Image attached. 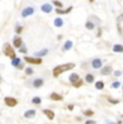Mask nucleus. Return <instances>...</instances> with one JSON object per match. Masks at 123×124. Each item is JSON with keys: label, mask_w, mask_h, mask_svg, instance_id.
Segmentation results:
<instances>
[{"label": "nucleus", "mask_w": 123, "mask_h": 124, "mask_svg": "<svg viewBox=\"0 0 123 124\" xmlns=\"http://www.w3.org/2000/svg\"><path fill=\"white\" fill-rule=\"evenodd\" d=\"M112 50H113V52H118V53H122V52H123V46H122L121 44H115V45H113Z\"/></svg>", "instance_id": "obj_15"}, {"label": "nucleus", "mask_w": 123, "mask_h": 124, "mask_svg": "<svg viewBox=\"0 0 123 124\" xmlns=\"http://www.w3.org/2000/svg\"><path fill=\"white\" fill-rule=\"evenodd\" d=\"M42 85H43V80L42 79H36L34 81V86L35 87H40V86H42Z\"/></svg>", "instance_id": "obj_16"}, {"label": "nucleus", "mask_w": 123, "mask_h": 124, "mask_svg": "<svg viewBox=\"0 0 123 124\" xmlns=\"http://www.w3.org/2000/svg\"><path fill=\"white\" fill-rule=\"evenodd\" d=\"M22 29H23V27H21V26H20V27H17V28H16V32H17V34L22 32Z\"/></svg>", "instance_id": "obj_32"}, {"label": "nucleus", "mask_w": 123, "mask_h": 124, "mask_svg": "<svg viewBox=\"0 0 123 124\" xmlns=\"http://www.w3.org/2000/svg\"><path fill=\"white\" fill-rule=\"evenodd\" d=\"M109 101L111 104H118V102H119V101H117V99H115V101H113V99H109Z\"/></svg>", "instance_id": "obj_33"}, {"label": "nucleus", "mask_w": 123, "mask_h": 124, "mask_svg": "<svg viewBox=\"0 0 123 124\" xmlns=\"http://www.w3.org/2000/svg\"><path fill=\"white\" fill-rule=\"evenodd\" d=\"M83 113H84V116H93L94 114V112L92 110H85Z\"/></svg>", "instance_id": "obj_28"}, {"label": "nucleus", "mask_w": 123, "mask_h": 124, "mask_svg": "<svg viewBox=\"0 0 123 124\" xmlns=\"http://www.w3.org/2000/svg\"><path fill=\"white\" fill-rule=\"evenodd\" d=\"M42 112L48 116L49 120H53V119L55 118V114H54V112L52 110H49V109H43V110H42Z\"/></svg>", "instance_id": "obj_8"}, {"label": "nucleus", "mask_w": 123, "mask_h": 124, "mask_svg": "<svg viewBox=\"0 0 123 124\" xmlns=\"http://www.w3.org/2000/svg\"><path fill=\"white\" fill-rule=\"evenodd\" d=\"M48 49H43V50H41V51H38V52H36V53L34 54L35 55V57H38V58H40L41 56H44L46 54H48Z\"/></svg>", "instance_id": "obj_12"}, {"label": "nucleus", "mask_w": 123, "mask_h": 124, "mask_svg": "<svg viewBox=\"0 0 123 124\" xmlns=\"http://www.w3.org/2000/svg\"><path fill=\"white\" fill-rule=\"evenodd\" d=\"M50 98H51L52 101H63V96L60 95V94H57V93H52V94L50 95Z\"/></svg>", "instance_id": "obj_9"}, {"label": "nucleus", "mask_w": 123, "mask_h": 124, "mask_svg": "<svg viewBox=\"0 0 123 124\" xmlns=\"http://www.w3.org/2000/svg\"><path fill=\"white\" fill-rule=\"evenodd\" d=\"M13 44H14V46H15V47H20L21 45L23 44L22 39H21V38H15V39H14V41H13Z\"/></svg>", "instance_id": "obj_18"}, {"label": "nucleus", "mask_w": 123, "mask_h": 124, "mask_svg": "<svg viewBox=\"0 0 123 124\" xmlns=\"http://www.w3.org/2000/svg\"><path fill=\"white\" fill-rule=\"evenodd\" d=\"M3 53L4 55H7L8 57H10L11 59H14L15 58V52H14V50L11 47V45L9 43H6L4 44V49H3Z\"/></svg>", "instance_id": "obj_2"}, {"label": "nucleus", "mask_w": 123, "mask_h": 124, "mask_svg": "<svg viewBox=\"0 0 123 124\" xmlns=\"http://www.w3.org/2000/svg\"><path fill=\"white\" fill-rule=\"evenodd\" d=\"M85 81L87 83H92L94 82V76L91 75V73H87V75L85 76Z\"/></svg>", "instance_id": "obj_20"}, {"label": "nucleus", "mask_w": 123, "mask_h": 124, "mask_svg": "<svg viewBox=\"0 0 123 124\" xmlns=\"http://www.w3.org/2000/svg\"><path fill=\"white\" fill-rule=\"evenodd\" d=\"M68 109H69V110H72V109H74V105H69V106H68Z\"/></svg>", "instance_id": "obj_36"}, {"label": "nucleus", "mask_w": 123, "mask_h": 124, "mask_svg": "<svg viewBox=\"0 0 123 124\" xmlns=\"http://www.w3.org/2000/svg\"><path fill=\"white\" fill-rule=\"evenodd\" d=\"M20 51L22 52V53H26V49H25V47H22V49H20Z\"/></svg>", "instance_id": "obj_35"}, {"label": "nucleus", "mask_w": 123, "mask_h": 124, "mask_svg": "<svg viewBox=\"0 0 123 124\" xmlns=\"http://www.w3.org/2000/svg\"><path fill=\"white\" fill-rule=\"evenodd\" d=\"M115 77H120V76H121V71H120V70H115Z\"/></svg>", "instance_id": "obj_30"}, {"label": "nucleus", "mask_w": 123, "mask_h": 124, "mask_svg": "<svg viewBox=\"0 0 123 124\" xmlns=\"http://www.w3.org/2000/svg\"><path fill=\"white\" fill-rule=\"evenodd\" d=\"M72 68H75V64H72V63L64 64V65H58L53 69V76L55 78H57V77H60L63 72L70 70V69H72Z\"/></svg>", "instance_id": "obj_1"}, {"label": "nucleus", "mask_w": 123, "mask_h": 124, "mask_svg": "<svg viewBox=\"0 0 123 124\" xmlns=\"http://www.w3.org/2000/svg\"><path fill=\"white\" fill-rule=\"evenodd\" d=\"M34 8H31V7H27V8H25L24 10L22 11V16L23 17H27V16H30L34 14Z\"/></svg>", "instance_id": "obj_5"}, {"label": "nucleus", "mask_w": 123, "mask_h": 124, "mask_svg": "<svg viewBox=\"0 0 123 124\" xmlns=\"http://www.w3.org/2000/svg\"><path fill=\"white\" fill-rule=\"evenodd\" d=\"M107 124H121V122H111V121H107Z\"/></svg>", "instance_id": "obj_34"}, {"label": "nucleus", "mask_w": 123, "mask_h": 124, "mask_svg": "<svg viewBox=\"0 0 123 124\" xmlns=\"http://www.w3.org/2000/svg\"><path fill=\"white\" fill-rule=\"evenodd\" d=\"M95 87L97 90H103L104 89V82L103 81H97V82L95 83Z\"/></svg>", "instance_id": "obj_22"}, {"label": "nucleus", "mask_w": 123, "mask_h": 124, "mask_svg": "<svg viewBox=\"0 0 123 124\" xmlns=\"http://www.w3.org/2000/svg\"><path fill=\"white\" fill-rule=\"evenodd\" d=\"M119 86H120V82H119V81H115V82H113L112 84H111V87H113V89H118Z\"/></svg>", "instance_id": "obj_27"}, {"label": "nucleus", "mask_w": 123, "mask_h": 124, "mask_svg": "<svg viewBox=\"0 0 123 124\" xmlns=\"http://www.w3.org/2000/svg\"><path fill=\"white\" fill-rule=\"evenodd\" d=\"M25 72H26V75H28V76H31L32 73H34V70H32L31 68H29V67H28V68H26V69H25Z\"/></svg>", "instance_id": "obj_25"}, {"label": "nucleus", "mask_w": 123, "mask_h": 124, "mask_svg": "<svg viewBox=\"0 0 123 124\" xmlns=\"http://www.w3.org/2000/svg\"><path fill=\"white\" fill-rule=\"evenodd\" d=\"M85 124H96L95 121H92V120H87L85 121Z\"/></svg>", "instance_id": "obj_31"}, {"label": "nucleus", "mask_w": 123, "mask_h": 124, "mask_svg": "<svg viewBox=\"0 0 123 124\" xmlns=\"http://www.w3.org/2000/svg\"><path fill=\"white\" fill-rule=\"evenodd\" d=\"M35 116H36V111H35L34 109L27 110V111H26V112L24 113V116H25V118H27V119H31V118H34Z\"/></svg>", "instance_id": "obj_11"}, {"label": "nucleus", "mask_w": 123, "mask_h": 124, "mask_svg": "<svg viewBox=\"0 0 123 124\" xmlns=\"http://www.w3.org/2000/svg\"><path fill=\"white\" fill-rule=\"evenodd\" d=\"M52 6L50 3H44L41 6V11L44 12V13H50V12H52Z\"/></svg>", "instance_id": "obj_6"}, {"label": "nucleus", "mask_w": 123, "mask_h": 124, "mask_svg": "<svg viewBox=\"0 0 123 124\" xmlns=\"http://www.w3.org/2000/svg\"><path fill=\"white\" fill-rule=\"evenodd\" d=\"M111 72H112V68H111V66H105V67L100 70V73L103 76H108V75H110Z\"/></svg>", "instance_id": "obj_7"}, {"label": "nucleus", "mask_w": 123, "mask_h": 124, "mask_svg": "<svg viewBox=\"0 0 123 124\" xmlns=\"http://www.w3.org/2000/svg\"><path fill=\"white\" fill-rule=\"evenodd\" d=\"M82 84H83V81H82L81 79H79V80L77 81V82H75V83H74V84H72V85H74L75 87H80V86H81Z\"/></svg>", "instance_id": "obj_23"}, {"label": "nucleus", "mask_w": 123, "mask_h": 124, "mask_svg": "<svg viewBox=\"0 0 123 124\" xmlns=\"http://www.w3.org/2000/svg\"><path fill=\"white\" fill-rule=\"evenodd\" d=\"M92 67H93L94 69H98L101 67V61L98 58H95L93 59V62H92Z\"/></svg>", "instance_id": "obj_10"}, {"label": "nucleus", "mask_w": 123, "mask_h": 124, "mask_svg": "<svg viewBox=\"0 0 123 124\" xmlns=\"http://www.w3.org/2000/svg\"><path fill=\"white\" fill-rule=\"evenodd\" d=\"M32 102L39 105L40 102H41V98H40V97H34V98H32Z\"/></svg>", "instance_id": "obj_26"}, {"label": "nucleus", "mask_w": 123, "mask_h": 124, "mask_svg": "<svg viewBox=\"0 0 123 124\" xmlns=\"http://www.w3.org/2000/svg\"><path fill=\"white\" fill-rule=\"evenodd\" d=\"M63 25H64V21L62 20V18L57 17L54 20V26H56V27H62Z\"/></svg>", "instance_id": "obj_14"}, {"label": "nucleus", "mask_w": 123, "mask_h": 124, "mask_svg": "<svg viewBox=\"0 0 123 124\" xmlns=\"http://www.w3.org/2000/svg\"><path fill=\"white\" fill-rule=\"evenodd\" d=\"M25 61L29 64H35V65H39V64L42 63V59L41 58H38V57H29V56H26L25 57Z\"/></svg>", "instance_id": "obj_3"}, {"label": "nucleus", "mask_w": 123, "mask_h": 124, "mask_svg": "<svg viewBox=\"0 0 123 124\" xmlns=\"http://www.w3.org/2000/svg\"><path fill=\"white\" fill-rule=\"evenodd\" d=\"M0 81H1V78H0Z\"/></svg>", "instance_id": "obj_38"}, {"label": "nucleus", "mask_w": 123, "mask_h": 124, "mask_svg": "<svg viewBox=\"0 0 123 124\" xmlns=\"http://www.w3.org/2000/svg\"><path fill=\"white\" fill-rule=\"evenodd\" d=\"M89 1H90V2H93V1H94V0H89Z\"/></svg>", "instance_id": "obj_37"}, {"label": "nucleus", "mask_w": 123, "mask_h": 124, "mask_svg": "<svg viewBox=\"0 0 123 124\" xmlns=\"http://www.w3.org/2000/svg\"><path fill=\"white\" fill-rule=\"evenodd\" d=\"M85 27L87 29H94V24L91 23V22H86L85 23Z\"/></svg>", "instance_id": "obj_24"}, {"label": "nucleus", "mask_w": 123, "mask_h": 124, "mask_svg": "<svg viewBox=\"0 0 123 124\" xmlns=\"http://www.w3.org/2000/svg\"><path fill=\"white\" fill-rule=\"evenodd\" d=\"M71 10H72V7H69V8L66 9V10H60V9H56V13H58V14H67V13H69Z\"/></svg>", "instance_id": "obj_17"}, {"label": "nucleus", "mask_w": 123, "mask_h": 124, "mask_svg": "<svg viewBox=\"0 0 123 124\" xmlns=\"http://www.w3.org/2000/svg\"><path fill=\"white\" fill-rule=\"evenodd\" d=\"M72 47V42L70 41V40H68V41H66L65 42V44H64V50H70Z\"/></svg>", "instance_id": "obj_19"}, {"label": "nucleus", "mask_w": 123, "mask_h": 124, "mask_svg": "<svg viewBox=\"0 0 123 124\" xmlns=\"http://www.w3.org/2000/svg\"><path fill=\"white\" fill-rule=\"evenodd\" d=\"M53 3L55 4L56 7H58V8H63V3L60 1H57V0H53Z\"/></svg>", "instance_id": "obj_29"}, {"label": "nucleus", "mask_w": 123, "mask_h": 124, "mask_svg": "<svg viewBox=\"0 0 123 124\" xmlns=\"http://www.w3.org/2000/svg\"><path fill=\"white\" fill-rule=\"evenodd\" d=\"M79 79H80V78H79V76H78L77 73H71V75L69 76V81L72 83V84H74L75 82H77Z\"/></svg>", "instance_id": "obj_13"}, {"label": "nucleus", "mask_w": 123, "mask_h": 124, "mask_svg": "<svg viewBox=\"0 0 123 124\" xmlns=\"http://www.w3.org/2000/svg\"><path fill=\"white\" fill-rule=\"evenodd\" d=\"M20 64H21V58H20V57H15L14 59H12V65H13V66L17 67Z\"/></svg>", "instance_id": "obj_21"}, {"label": "nucleus", "mask_w": 123, "mask_h": 124, "mask_svg": "<svg viewBox=\"0 0 123 124\" xmlns=\"http://www.w3.org/2000/svg\"><path fill=\"white\" fill-rule=\"evenodd\" d=\"M4 102H6V105L9 107H15L16 105H17V101H16L14 97H6V98H4Z\"/></svg>", "instance_id": "obj_4"}]
</instances>
